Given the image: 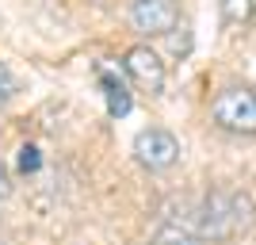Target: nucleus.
<instances>
[{
	"label": "nucleus",
	"instance_id": "obj_1",
	"mask_svg": "<svg viewBox=\"0 0 256 245\" xmlns=\"http://www.w3.org/2000/svg\"><path fill=\"white\" fill-rule=\"evenodd\" d=\"M248 218H252V203L241 192L218 188L203 199L199 207V234L206 241H234L237 234H245Z\"/></svg>",
	"mask_w": 256,
	"mask_h": 245
},
{
	"label": "nucleus",
	"instance_id": "obj_2",
	"mask_svg": "<svg viewBox=\"0 0 256 245\" xmlns=\"http://www.w3.org/2000/svg\"><path fill=\"white\" fill-rule=\"evenodd\" d=\"M210 119L218 130L256 138V88L248 85H226L210 100Z\"/></svg>",
	"mask_w": 256,
	"mask_h": 245
},
{
	"label": "nucleus",
	"instance_id": "obj_3",
	"mask_svg": "<svg viewBox=\"0 0 256 245\" xmlns=\"http://www.w3.org/2000/svg\"><path fill=\"white\" fill-rule=\"evenodd\" d=\"M126 20L142 39H164L180 27L184 12H180V0H130Z\"/></svg>",
	"mask_w": 256,
	"mask_h": 245
},
{
	"label": "nucleus",
	"instance_id": "obj_4",
	"mask_svg": "<svg viewBox=\"0 0 256 245\" xmlns=\"http://www.w3.org/2000/svg\"><path fill=\"white\" fill-rule=\"evenodd\" d=\"M180 138L164 127H146L134 134V161L150 172H168L180 161Z\"/></svg>",
	"mask_w": 256,
	"mask_h": 245
},
{
	"label": "nucleus",
	"instance_id": "obj_5",
	"mask_svg": "<svg viewBox=\"0 0 256 245\" xmlns=\"http://www.w3.org/2000/svg\"><path fill=\"white\" fill-rule=\"evenodd\" d=\"M122 69H126V77L134 81L138 92H146V96H160V92H164L168 69H164V62H160V54L150 50L146 43L130 46V50L122 54Z\"/></svg>",
	"mask_w": 256,
	"mask_h": 245
},
{
	"label": "nucleus",
	"instance_id": "obj_6",
	"mask_svg": "<svg viewBox=\"0 0 256 245\" xmlns=\"http://www.w3.org/2000/svg\"><path fill=\"white\" fill-rule=\"evenodd\" d=\"M100 85H104V96H107V111H111V115H126L130 111L126 81H122L111 65H100Z\"/></svg>",
	"mask_w": 256,
	"mask_h": 245
},
{
	"label": "nucleus",
	"instance_id": "obj_7",
	"mask_svg": "<svg viewBox=\"0 0 256 245\" xmlns=\"http://www.w3.org/2000/svg\"><path fill=\"white\" fill-rule=\"evenodd\" d=\"M150 245H199V237L192 230H184L180 222H164V226H157V234H153Z\"/></svg>",
	"mask_w": 256,
	"mask_h": 245
},
{
	"label": "nucleus",
	"instance_id": "obj_8",
	"mask_svg": "<svg viewBox=\"0 0 256 245\" xmlns=\"http://www.w3.org/2000/svg\"><path fill=\"white\" fill-rule=\"evenodd\" d=\"M218 8H222V20L234 27V23H248L256 16V4L252 0H218Z\"/></svg>",
	"mask_w": 256,
	"mask_h": 245
},
{
	"label": "nucleus",
	"instance_id": "obj_9",
	"mask_svg": "<svg viewBox=\"0 0 256 245\" xmlns=\"http://www.w3.org/2000/svg\"><path fill=\"white\" fill-rule=\"evenodd\" d=\"M16 92H20V81H16V73H12L8 65L0 62V107H8L16 100Z\"/></svg>",
	"mask_w": 256,
	"mask_h": 245
},
{
	"label": "nucleus",
	"instance_id": "obj_10",
	"mask_svg": "<svg viewBox=\"0 0 256 245\" xmlns=\"http://www.w3.org/2000/svg\"><path fill=\"white\" fill-rule=\"evenodd\" d=\"M20 153H23V157H20L23 169H38V149H34V146H23Z\"/></svg>",
	"mask_w": 256,
	"mask_h": 245
},
{
	"label": "nucleus",
	"instance_id": "obj_11",
	"mask_svg": "<svg viewBox=\"0 0 256 245\" xmlns=\"http://www.w3.org/2000/svg\"><path fill=\"white\" fill-rule=\"evenodd\" d=\"M8 192H12V172H8V165L0 161V203L8 199Z\"/></svg>",
	"mask_w": 256,
	"mask_h": 245
}]
</instances>
